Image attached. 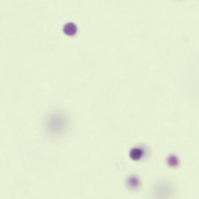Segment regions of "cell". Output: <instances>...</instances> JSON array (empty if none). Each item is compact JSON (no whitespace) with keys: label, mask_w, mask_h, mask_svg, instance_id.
I'll return each instance as SVG.
<instances>
[{"label":"cell","mask_w":199,"mask_h":199,"mask_svg":"<svg viewBox=\"0 0 199 199\" xmlns=\"http://www.w3.org/2000/svg\"><path fill=\"white\" fill-rule=\"evenodd\" d=\"M77 30L76 25L72 22L66 23L63 28L64 34L70 36L75 35L77 32Z\"/></svg>","instance_id":"6da1fadb"},{"label":"cell","mask_w":199,"mask_h":199,"mask_svg":"<svg viewBox=\"0 0 199 199\" xmlns=\"http://www.w3.org/2000/svg\"><path fill=\"white\" fill-rule=\"evenodd\" d=\"M143 153V150L140 148H135L131 150L129 153V156L133 160H138L141 158Z\"/></svg>","instance_id":"7a4b0ae2"},{"label":"cell","mask_w":199,"mask_h":199,"mask_svg":"<svg viewBox=\"0 0 199 199\" xmlns=\"http://www.w3.org/2000/svg\"><path fill=\"white\" fill-rule=\"evenodd\" d=\"M167 162L168 165L172 167L177 166L179 163V160L174 155H171L167 159Z\"/></svg>","instance_id":"3957f363"},{"label":"cell","mask_w":199,"mask_h":199,"mask_svg":"<svg viewBox=\"0 0 199 199\" xmlns=\"http://www.w3.org/2000/svg\"><path fill=\"white\" fill-rule=\"evenodd\" d=\"M128 184L130 187L134 189L137 188L139 186V182L137 178L132 177L130 178L128 181Z\"/></svg>","instance_id":"277c9868"}]
</instances>
